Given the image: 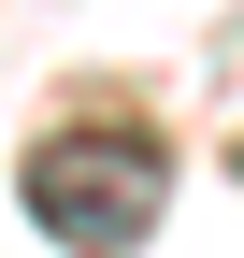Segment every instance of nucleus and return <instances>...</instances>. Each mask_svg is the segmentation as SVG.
<instances>
[{"mask_svg": "<svg viewBox=\"0 0 244 258\" xmlns=\"http://www.w3.org/2000/svg\"><path fill=\"white\" fill-rule=\"evenodd\" d=\"M15 201H29V230L72 244V258H144L158 215H172V144H144L115 115L101 129H43L29 172H15Z\"/></svg>", "mask_w": 244, "mask_h": 258, "instance_id": "obj_1", "label": "nucleus"}]
</instances>
